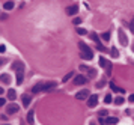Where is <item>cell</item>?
<instances>
[{
  "label": "cell",
  "mask_w": 134,
  "mask_h": 125,
  "mask_svg": "<svg viewBox=\"0 0 134 125\" xmlns=\"http://www.w3.org/2000/svg\"><path fill=\"white\" fill-rule=\"evenodd\" d=\"M110 88H112V90L113 92H119V93H124V89L122 88H118L114 83H110Z\"/></svg>",
  "instance_id": "14"
},
{
  "label": "cell",
  "mask_w": 134,
  "mask_h": 125,
  "mask_svg": "<svg viewBox=\"0 0 134 125\" xmlns=\"http://www.w3.org/2000/svg\"><path fill=\"white\" fill-rule=\"evenodd\" d=\"M3 8H5L6 11H11V9L14 8V2H6V3L3 5Z\"/></svg>",
  "instance_id": "18"
},
{
  "label": "cell",
  "mask_w": 134,
  "mask_h": 125,
  "mask_svg": "<svg viewBox=\"0 0 134 125\" xmlns=\"http://www.w3.org/2000/svg\"><path fill=\"white\" fill-rule=\"evenodd\" d=\"M5 125H11V124H5Z\"/></svg>",
  "instance_id": "35"
},
{
  "label": "cell",
  "mask_w": 134,
  "mask_h": 125,
  "mask_svg": "<svg viewBox=\"0 0 134 125\" xmlns=\"http://www.w3.org/2000/svg\"><path fill=\"white\" fill-rule=\"evenodd\" d=\"M86 82H87V78L85 76H77L74 78V84H85Z\"/></svg>",
  "instance_id": "8"
},
{
  "label": "cell",
  "mask_w": 134,
  "mask_h": 125,
  "mask_svg": "<svg viewBox=\"0 0 134 125\" xmlns=\"http://www.w3.org/2000/svg\"><path fill=\"white\" fill-rule=\"evenodd\" d=\"M104 83H106V80H101V82H99V83L97 84V86H98L99 89H101V88H103V86H104Z\"/></svg>",
  "instance_id": "28"
},
{
  "label": "cell",
  "mask_w": 134,
  "mask_h": 125,
  "mask_svg": "<svg viewBox=\"0 0 134 125\" xmlns=\"http://www.w3.org/2000/svg\"><path fill=\"white\" fill-rule=\"evenodd\" d=\"M112 56H113V57H118V56H119V51H118V48L112 47Z\"/></svg>",
  "instance_id": "23"
},
{
  "label": "cell",
  "mask_w": 134,
  "mask_h": 125,
  "mask_svg": "<svg viewBox=\"0 0 134 125\" xmlns=\"http://www.w3.org/2000/svg\"><path fill=\"white\" fill-rule=\"evenodd\" d=\"M0 80H2V82H3V83H11V77L8 76V74H2V76H0Z\"/></svg>",
  "instance_id": "13"
},
{
  "label": "cell",
  "mask_w": 134,
  "mask_h": 125,
  "mask_svg": "<svg viewBox=\"0 0 134 125\" xmlns=\"http://www.w3.org/2000/svg\"><path fill=\"white\" fill-rule=\"evenodd\" d=\"M78 12V5H71L66 8V14L68 15H75Z\"/></svg>",
  "instance_id": "7"
},
{
  "label": "cell",
  "mask_w": 134,
  "mask_h": 125,
  "mask_svg": "<svg viewBox=\"0 0 134 125\" xmlns=\"http://www.w3.org/2000/svg\"><path fill=\"white\" fill-rule=\"evenodd\" d=\"M32 92H33V93L45 92V83H38L36 86H33V88H32Z\"/></svg>",
  "instance_id": "5"
},
{
  "label": "cell",
  "mask_w": 134,
  "mask_h": 125,
  "mask_svg": "<svg viewBox=\"0 0 134 125\" xmlns=\"http://www.w3.org/2000/svg\"><path fill=\"white\" fill-rule=\"evenodd\" d=\"M130 29H131V32L134 33V18H133V21L130 23Z\"/></svg>",
  "instance_id": "29"
},
{
  "label": "cell",
  "mask_w": 134,
  "mask_h": 125,
  "mask_svg": "<svg viewBox=\"0 0 134 125\" xmlns=\"http://www.w3.org/2000/svg\"><path fill=\"white\" fill-rule=\"evenodd\" d=\"M2 93H3V89H2V88H0V95H2Z\"/></svg>",
  "instance_id": "33"
},
{
  "label": "cell",
  "mask_w": 134,
  "mask_h": 125,
  "mask_svg": "<svg viewBox=\"0 0 134 125\" xmlns=\"http://www.w3.org/2000/svg\"><path fill=\"white\" fill-rule=\"evenodd\" d=\"M33 119H35V113L30 110L27 113V122H29V124H33Z\"/></svg>",
  "instance_id": "15"
},
{
  "label": "cell",
  "mask_w": 134,
  "mask_h": 125,
  "mask_svg": "<svg viewBox=\"0 0 134 125\" xmlns=\"http://www.w3.org/2000/svg\"><path fill=\"white\" fill-rule=\"evenodd\" d=\"M78 47H80V54H81V59H85V60H91L92 57H93V51H92L87 45H86L85 42H80V44H78Z\"/></svg>",
  "instance_id": "1"
},
{
  "label": "cell",
  "mask_w": 134,
  "mask_h": 125,
  "mask_svg": "<svg viewBox=\"0 0 134 125\" xmlns=\"http://www.w3.org/2000/svg\"><path fill=\"white\" fill-rule=\"evenodd\" d=\"M23 78H24V76H23V70H18L17 71V84H21Z\"/></svg>",
  "instance_id": "10"
},
{
  "label": "cell",
  "mask_w": 134,
  "mask_h": 125,
  "mask_svg": "<svg viewBox=\"0 0 134 125\" xmlns=\"http://www.w3.org/2000/svg\"><path fill=\"white\" fill-rule=\"evenodd\" d=\"M12 70H14V71L24 70V65H23L21 62H14V63H12Z\"/></svg>",
  "instance_id": "11"
},
{
  "label": "cell",
  "mask_w": 134,
  "mask_h": 125,
  "mask_svg": "<svg viewBox=\"0 0 134 125\" xmlns=\"http://www.w3.org/2000/svg\"><path fill=\"white\" fill-rule=\"evenodd\" d=\"M80 23H81V18H74V21H72V24H75V26H78V24H80Z\"/></svg>",
  "instance_id": "26"
},
{
  "label": "cell",
  "mask_w": 134,
  "mask_h": 125,
  "mask_svg": "<svg viewBox=\"0 0 134 125\" xmlns=\"http://www.w3.org/2000/svg\"><path fill=\"white\" fill-rule=\"evenodd\" d=\"M118 35H119V42L120 44H122V45H128V39H127V36H125V32H124L122 29L118 30Z\"/></svg>",
  "instance_id": "4"
},
{
  "label": "cell",
  "mask_w": 134,
  "mask_h": 125,
  "mask_svg": "<svg viewBox=\"0 0 134 125\" xmlns=\"http://www.w3.org/2000/svg\"><path fill=\"white\" fill-rule=\"evenodd\" d=\"M128 99H130V103H134V93H133V95H130Z\"/></svg>",
  "instance_id": "32"
},
{
  "label": "cell",
  "mask_w": 134,
  "mask_h": 125,
  "mask_svg": "<svg viewBox=\"0 0 134 125\" xmlns=\"http://www.w3.org/2000/svg\"><path fill=\"white\" fill-rule=\"evenodd\" d=\"M89 97H91V92L87 89H81L80 92L75 93V98H77V99H86V98H89Z\"/></svg>",
  "instance_id": "2"
},
{
  "label": "cell",
  "mask_w": 134,
  "mask_h": 125,
  "mask_svg": "<svg viewBox=\"0 0 134 125\" xmlns=\"http://www.w3.org/2000/svg\"><path fill=\"white\" fill-rule=\"evenodd\" d=\"M18 109H20V107H18L17 104H9L6 110H8V113H9V115H14V113H17V111H18Z\"/></svg>",
  "instance_id": "9"
},
{
  "label": "cell",
  "mask_w": 134,
  "mask_h": 125,
  "mask_svg": "<svg viewBox=\"0 0 134 125\" xmlns=\"http://www.w3.org/2000/svg\"><path fill=\"white\" fill-rule=\"evenodd\" d=\"M8 97H9V99H15L17 98V92L14 89H9L8 90Z\"/></svg>",
  "instance_id": "16"
},
{
  "label": "cell",
  "mask_w": 134,
  "mask_h": 125,
  "mask_svg": "<svg viewBox=\"0 0 134 125\" xmlns=\"http://www.w3.org/2000/svg\"><path fill=\"white\" fill-rule=\"evenodd\" d=\"M91 39L93 42H95V44H97V48L99 50V51H104V47H103V44H101V41H99V38H98V35H97V33H92L91 35Z\"/></svg>",
  "instance_id": "3"
},
{
  "label": "cell",
  "mask_w": 134,
  "mask_h": 125,
  "mask_svg": "<svg viewBox=\"0 0 134 125\" xmlns=\"http://www.w3.org/2000/svg\"><path fill=\"white\" fill-rule=\"evenodd\" d=\"M107 63H109V60H107L104 56H101V57H99V65H101L103 68H106V65H107Z\"/></svg>",
  "instance_id": "17"
},
{
  "label": "cell",
  "mask_w": 134,
  "mask_h": 125,
  "mask_svg": "<svg viewBox=\"0 0 134 125\" xmlns=\"http://www.w3.org/2000/svg\"><path fill=\"white\" fill-rule=\"evenodd\" d=\"M98 104V95H91L89 99H87V105L89 107H97Z\"/></svg>",
  "instance_id": "6"
},
{
  "label": "cell",
  "mask_w": 134,
  "mask_h": 125,
  "mask_svg": "<svg viewBox=\"0 0 134 125\" xmlns=\"http://www.w3.org/2000/svg\"><path fill=\"white\" fill-rule=\"evenodd\" d=\"M91 125H95V124H93V122H92V124H91Z\"/></svg>",
  "instance_id": "34"
},
{
  "label": "cell",
  "mask_w": 134,
  "mask_h": 125,
  "mask_svg": "<svg viewBox=\"0 0 134 125\" xmlns=\"http://www.w3.org/2000/svg\"><path fill=\"white\" fill-rule=\"evenodd\" d=\"M77 33L78 35H86L87 30H85V29H81V27H77Z\"/></svg>",
  "instance_id": "24"
},
{
  "label": "cell",
  "mask_w": 134,
  "mask_h": 125,
  "mask_svg": "<svg viewBox=\"0 0 134 125\" xmlns=\"http://www.w3.org/2000/svg\"><path fill=\"white\" fill-rule=\"evenodd\" d=\"M101 38H103V41H109V39H110V33H109V32H104V33H103V35H101Z\"/></svg>",
  "instance_id": "21"
},
{
  "label": "cell",
  "mask_w": 134,
  "mask_h": 125,
  "mask_svg": "<svg viewBox=\"0 0 134 125\" xmlns=\"http://www.w3.org/2000/svg\"><path fill=\"white\" fill-rule=\"evenodd\" d=\"M74 76V74H72V72H68V74H66V76L63 77V83H66V82H68V80H69L71 77Z\"/></svg>",
  "instance_id": "25"
},
{
  "label": "cell",
  "mask_w": 134,
  "mask_h": 125,
  "mask_svg": "<svg viewBox=\"0 0 134 125\" xmlns=\"http://www.w3.org/2000/svg\"><path fill=\"white\" fill-rule=\"evenodd\" d=\"M99 116H101V118H104V116H106V118H107V110H101V111H99Z\"/></svg>",
  "instance_id": "27"
},
{
  "label": "cell",
  "mask_w": 134,
  "mask_h": 125,
  "mask_svg": "<svg viewBox=\"0 0 134 125\" xmlns=\"http://www.w3.org/2000/svg\"><path fill=\"white\" fill-rule=\"evenodd\" d=\"M106 74H107V76H112V63H110V62L106 65Z\"/></svg>",
  "instance_id": "19"
},
{
  "label": "cell",
  "mask_w": 134,
  "mask_h": 125,
  "mask_svg": "<svg viewBox=\"0 0 134 125\" xmlns=\"http://www.w3.org/2000/svg\"><path fill=\"white\" fill-rule=\"evenodd\" d=\"M5 51H6V47L2 44V45H0V53H5Z\"/></svg>",
  "instance_id": "31"
},
{
  "label": "cell",
  "mask_w": 134,
  "mask_h": 125,
  "mask_svg": "<svg viewBox=\"0 0 134 125\" xmlns=\"http://www.w3.org/2000/svg\"><path fill=\"white\" fill-rule=\"evenodd\" d=\"M5 104H6V101H5V98H0V107H3Z\"/></svg>",
  "instance_id": "30"
},
{
  "label": "cell",
  "mask_w": 134,
  "mask_h": 125,
  "mask_svg": "<svg viewBox=\"0 0 134 125\" xmlns=\"http://www.w3.org/2000/svg\"><path fill=\"white\" fill-rule=\"evenodd\" d=\"M112 101H113V99H112V95H110V93H107L106 97H104V103H106V104H110Z\"/></svg>",
  "instance_id": "20"
},
{
  "label": "cell",
  "mask_w": 134,
  "mask_h": 125,
  "mask_svg": "<svg viewBox=\"0 0 134 125\" xmlns=\"http://www.w3.org/2000/svg\"><path fill=\"white\" fill-rule=\"evenodd\" d=\"M30 101H32V98L29 97V95H23V105H24V107H29Z\"/></svg>",
  "instance_id": "12"
},
{
  "label": "cell",
  "mask_w": 134,
  "mask_h": 125,
  "mask_svg": "<svg viewBox=\"0 0 134 125\" xmlns=\"http://www.w3.org/2000/svg\"><path fill=\"white\" fill-rule=\"evenodd\" d=\"M114 103H116V105H122V104H124V98H122V97H118L116 99H114Z\"/></svg>",
  "instance_id": "22"
}]
</instances>
